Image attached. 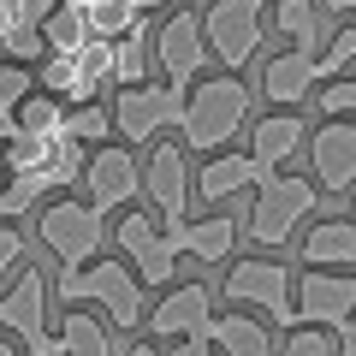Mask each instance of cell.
<instances>
[{"label": "cell", "instance_id": "cell-1", "mask_svg": "<svg viewBox=\"0 0 356 356\" xmlns=\"http://www.w3.org/2000/svg\"><path fill=\"white\" fill-rule=\"evenodd\" d=\"M238 125H250V89L238 83V72L191 83V95H184V125L178 131H184V143L196 154H214L226 137H238Z\"/></svg>", "mask_w": 356, "mask_h": 356}, {"label": "cell", "instance_id": "cell-2", "mask_svg": "<svg viewBox=\"0 0 356 356\" xmlns=\"http://www.w3.org/2000/svg\"><path fill=\"white\" fill-rule=\"evenodd\" d=\"M60 297L72 309L77 303L107 309L113 327H143V280L131 273L125 261H102V255H95V267H72V273H60Z\"/></svg>", "mask_w": 356, "mask_h": 356}, {"label": "cell", "instance_id": "cell-3", "mask_svg": "<svg viewBox=\"0 0 356 356\" xmlns=\"http://www.w3.org/2000/svg\"><path fill=\"white\" fill-rule=\"evenodd\" d=\"M255 191H261V196H255V208H250V238L267 243V250H280V243L297 232V220H309V214H315V202H321V184L291 178V172L261 178Z\"/></svg>", "mask_w": 356, "mask_h": 356}, {"label": "cell", "instance_id": "cell-4", "mask_svg": "<svg viewBox=\"0 0 356 356\" xmlns=\"http://www.w3.org/2000/svg\"><path fill=\"white\" fill-rule=\"evenodd\" d=\"M36 232H42V243L60 255L65 273H72V267H89V261H95V250H102V214H95L89 202H77V196L48 202L36 214Z\"/></svg>", "mask_w": 356, "mask_h": 356}, {"label": "cell", "instance_id": "cell-5", "mask_svg": "<svg viewBox=\"0 0 356 356\" xmlns=\"http://www.w3.org/2000/svg\"><path fill=\"white\" fill-rule=\"evenodd\" d=\"M261 6L267 0H214L202 13V36L226 72H243L261 48Z\"/></svg>", "mask_w": 356, "mask_h": 356}, {"label": "cell", "instance_id": "cell-6", "mask_svg": "<svg viewBox=\"0 0 356 356\" xmlns=\"http://www.w3.org/2000/svg\"><path fill=\"white\" fill-rule=\"evenodd\" d=\"M0 332H18L30 356H65L60 332H48V280H42L36 267H24L18 285L0 297Z\"/></svg>", "mask_w": 356, "mask_h": 356}, {"label": "cell", "instance_id": "cell-7", "mask_svg": "<svg viewBox=\"0 0 356 356\" xmlns=\"http://www.w3.org/2000/svg\"><path fill=\"white\" fill-rule=\"evenodd\" d=\"M184 95H191V89H172V83L119 89V102H113V131H119V137H131V143L161 137L166 125H184Z\"/></svg>", "mask_w": 356, "mask_h": 356}, {"label": "cell", "instance_id": "cell-8", "mask_svg": "<svg viewBox=\"0 0 356 356\" xmlns=\"http://www.w3.org/2000/svg\"><path fill=\"white\" fill-rule=\"evenodd\" d=\"M226 297H232V303L261 309V315H267V321H280V327H291V321H297L291 273H285L280 261H238V267L226 273Z\"/></svg>", "mask_w": 356, "mask_h": 356}, {"label": "cell", "instance_id": "cell-9", "mask_svg": "<svg viewBox=\"0 0 356 356\" xmlns=\"http://www.w3.org/2000/svg\"><path fill=\"white\" fill-rule=\"evenodd\" d=\"M113 238H119V250L131 255V273H137L143 285H166V280H172V267H178V250L166 243V226H161L154 214L131 208V214L113 226Z\"/></svg>", "mask_w": 356, "mask_h": 356}, {"label": "cell", "instance_id": "cell-10", "mask_svg": "<svg viewBox=\"0 0 356 356\" xmlns=\"http://www.w3.org/2000/svg\"><path fill=\"white\" fill-rule=\"evenodd\" d=\"M154 60H161L166 83L172 89H191V77H202L208 65V36H202V18L184 6V13H172L161 24V36H154Z\"/></svg>", "mask_w": 356, "mask_h": 356}, {"label": "cell", "instance_id": "cell-11", "mask_svg": "<svg viewBox=\"0 0 356 356\" xmlns=\"http://www.w3.org/2000/svg\"><path fill=\"white\" fill-rule=\"evenodd\" d=\"M143 191V166L131 149H89V166H83V202L95 208V214H107V208L131 202V196Z\"/></svg>", "mask_w": 356, "mask_h": 356}, {"label": "cell", "instance_id": "cell-12", "mask_svg": "<svg viewBox=\"0 0 356 356\" xmlns=\"http://www.w3.org/2000/svg\"><path fill=\"white\" fill-rule=\"evenodd\" d=\"M297 321H309V327H344V321L356 315V280L350 273H327V267H309L303 280H297Z\"/></svg>", "mask_w": 356, "mask_h": 356}, {"label": "cell", "instance_id": "cell-13", "mask_svg": "<svg viewBox=\"0 0 356 356\" xmlns=\"http://www.w3.org/2000/svg\"><path fill=\"white\" fill-rule=\"evenodd\" d=\"M208 327H214V297H208V285H178L149 315V332H161L172 344L178 339H208Z\"/></svg>", "mask_w": 356, "mask_h": 356}, {"label": "cell", "instance_id": "cell-14", "mask_svg": "<svg viewBox=\"0 0 356 356\" xmlns=\"http://www.w3.org/2000/svg\"><path fill=\"white\" fill-rule=\"evenodd\" d=\"M309 161H315V178L327 191H350L356 184V125L350 119H327L309 143Z\"/></svg>", "mask_w": 356, "mask_h": 356}, {"label": "cell", "instance_id": "cell-15", "mask_svg": "<svg viewBox=\"0 0 356 356\" xmlns=\"http://www.w3.org/2000/svg\"><path fill=\"white\" fill-rule=\"evenodd\" d=\"M143 184H149L161 220H184V202H191V166H184V149H178V143H154Z\"/></svg>", "mask_w": 356, "mask_h": 356}, {"label": "cell", "instance_id": "cell-16", "mask_svg": "<svg viewBox=\"0 0 356 356\" xmlns=\"http://www.w3.org/2000/svg\"><path fill=\"white\" fill-rule=\"evenodd\" d=\"M315 83H321V72H315V54H297V48H285V54H273V60L261 65V95L280 113H291L303 95H315Z\"/></svg>", "mask_w": 356, "mask_h": 356}, {"label": "cell", "instance_id": "cell-17", "mask_svg": "<svg viewBox=\"0 0 356 356\" xmlns=\"http://www.w3.org/2000/svg\"><path fill=\"white\" fill-rule=\"evenodd\" d=\"M166 226V243L178 255H196V261H226L232 243H238V220L214 214V220H161Z\"/></svg>", "mask_w": 356, "mask_h": 356}, {"label": "cell", "instance_id": "cell-18", "mask_svg": "<svg viewBox=\"0 0 356 356\" xmlns=\"http://www.w3.org/2000/svg\"><path fill=\"white\" fill-rule=\"evenodd\" d=\"M297 149H303V119L297 113H267L261 125H255V137H250V161L261 166V172H280Z\"/></svg>", "mask_w": 356, "mask_h": 356}, {"label": "cell", "instance_id": "cell-19", "mask_svg": "<svg viewBox=\"0 0 356 356\" xmlns=\"http://www.w3.org/2000/svg\"><path fill=\"white\" fill-rule=\"evenodd\" d=\"M261 178H273V172H261L250 154H214V161L196 172V196H202V202H226V196L250 191V184H261Z\"/></svg>", "mask_w": 356, "mask_h": 356}, {"label": "cell", "instance_id": "cell-20", "mask_svg": "<svg viewBox=\"0 0 356 356\" xmlns=\"http://www.w3.org/2000/svg\"><path fill=\"white\" fill-rule=\"evenodd\" d=\"M36 83L48 89L54 102H65V107H89L95 102V77H89V65L77 60V54H48V65L36 72Z\"/></svg>", "mask_w": 356, "mask_h": 356}, {"label": "cell", "instance_id": "cell-21", "mask_svg": "<svg viewBox=\"0 0 356 356\" xmlns=\"http://www.w3.org/2000/svg\"><path fill=\"white\" fill-rule=\"evenodd\" d=\"M303 261L309 267H350L356 261V220H321L315 232L303 238Z\"/></svg>", "mask_w": 356, "mask_h": 356}, {"label": "cell", "instance_id": "cell-22", "mask_svg": "<svg viewBox=\"0 0 356 356\" xmlns=\"http://www.w3.org/2000/svg\"><path fill=\"white\" fill-rule=\"evenodd\" d=\"M89 42H95V30H89V13L77 0H60V6L42 18V48L48 54H83Z\"/></svg>", "mask_w": 356, "mask_h": 356}, {"label": "cell", "instance_id": "cell-23", "mask_svg": "<svg viewBox=\"0 0 356 356\" xmlns=\"http://www.w3.org/2000/svg\"><path fill=\"white\" fill-rule=\"evenodd\" d=\"M208 339H214V350H226V356H273V339H267V327L261 321H250V315H214V327H208Z\"/></svg>", "mask_w": 356, "mask_h": 356}, {"label": "cell", "instance_id": "cell-24", "mask_svg": "<svg viewBox=\"0 0 356 356\" xmlns=\"http://www.w3.org/2000/svg\"><path fill=\"white\" fill-rule=\"evenodd\" d=\"M60 350L65 356H113V344H107V327L89 309H72L60 321Z\"/></svg>", "mask_w": 356, "mask_h": 356}, {"label": "cell", "instance_id": "cell-25", "mask_svg": "<svg viewBox=\"0 0 356 356\" xmlns=\"http://www.w3.org/2000/svg\"><path fill=\"white\" fill-rule=\"evenodd\" d=\"M18 131H24V137H42V143H60L65 137V102H54L48 89H36V95L18 107Z\"/></svg>", "mask_w": 356, "mask_h": 356}, {"label": "cell", "instance_id": "cell-26", "mask_svg": "<svg viewBox=\"0 0 356 356\" xmlns=\"http://www.w3.org/2000/svg\"><path fill=\"white\" fill-rule=\"evenodd\" d=\"M273 30H280L297 54H315V42H321V30H315V0H280V6H273Z\"/></svg>", "mask_w": 356, "mask_h": 356}, {"label": "cell", "instance_id": "cell-27", "mask_svg": "<svg viewBox=\"0 0 356 356\" xmlns=\"http://www.w3.org/2000/svg\"><path fill=\"white\" fill-rule=\"evenodd\" d=\"M89 13V30L102 42H119V36H131V30H143V6L137 0H95V6H83Z\"/></svg>", "mask_w": 356, "mask_h": 356}, {"label": "cell", "instance_id": "cell-28", "mask_svg": "<svg viewBox=\"0 0 356 356\" xmlns=\"http://www.w3.org/2000/svg\"><path fill=\"white\" fill-rule=\"evenodd\" d=\"M143 72H149V48H143V30H131V36L113 42V83L119 89H137Z\"/></svg>", "mask_w": 356, "mask_h": 356}, {"label": "cell", "instance_id": "cell-29", "mask_svg": "<svg viewBox=\"0 0 356 356\" xmlns=\"http://www.w3.org/2000/svg\"><path fill=\"white\" fill-rule=\"evenodd\" d=\"M107 131H113V113H102V107L89 102V107H65V137L72 143H95V137H107Z\"/></svg>", "mask_w": 356, "mask_h": 356}, {"label": "cell", "instance_id": "cell-30", "mask_svg": "<svg viewBox=\"0 0 356 356\" xmlns=\"http://www.w3.org/2000/svg\"><path fill=\"white\" fill-rule=\"evenodd\" d=\"M36 89H42V83H36V72H30V65H18V60L0 65V107H13V113H18Z\"/></svg>", "mask_w": 356, "mask_h": 356}, {"label": "cell", "instance_id": "cell-31", "mask_svg": "<svg viewBox=\"0 0 356 356\" xmlns=\"http://www.w3.org/2000/svg\"><path fill=\"white\" fill-rule=\"evenodd\" d=\"M350 60H356V24H344L339 36H332L327 48L315 54V72H321V77H339V72H344Z\"/></svg>", "mask_w": 356, "mask_h": 356}, {"label": "cell", "instance_id": "cell-32", "mask_svg": "<svg viewBox=\"0 0 356 356\" xmlns=\"http://www.w3.org/2000/svg\"><path fill=\"white\" fill-rule=\"evenodd\" d=\"M321 113L327 119H356V77H339V83L321 89Z\"/></svg>", "mask_w": 356, "mask_h": 356}, {"label": "cell", "instance_id": "cell-33", "mask_svg": "<svg viewBox=\"0 0 356 356\" xmlns=\"http://www.w3.org/2000/svg\"><path fill=\"white\" fill-rule=\"evenodd\" d=\"M285 356H332V344H327V332H315V327H297L291 339H285Z\"/></svg>", "mask_w": 356, "mask_h": 356}, {"label": "cell", "instance_id": "cell-34", "mask_svg": "<svg viewBox=\"0 0 356 356\" xmlns=\"http://www.w3.org/2000/svg\"><path fill=\"white\" fill-rule=\"evenodd\" d=\"M18 261H24V238H18L13 226H0V280H6Z\"/></svg>", "mask_w": 356, "mask_h": 356}, {"label": "cell", "instance_id": "cell-35", "mask_svg": "<svg viewBox=\"0 0 356 356\" xmlns=\"http://www.w3.org/2000/svg\"><path fill=\"white\" fill-rule=\"evenodd\" d=\"M166 356H214V339H178Z\"/></svg>", "mask_w": 356, "mask_h": 356}, {"label": "cell", "instance_id": "cell-36", "mask_svg": "<svg viewBox=\"0 0 356 356\" xmlns=\"http://www.w3.org/2000/svg\"><path fill=\"white\" fill-rule=\"evenodd\" d=\"M339 356H356V315L339 327Z\"/></svg>", "mask_w": 356, "mask_h": 356}, {"label": "cell", "instance_id": "cell-37", "mask_svg": "<svg viewBox=\"0 0 356 356\" xmlns=\"http://www.w3.org/2000/svg\"><path fill=\"white\" fill-rule=\"evenodd\" d=\"M327 6L332 13H356V0H327Z\"/></svg>", "mask_w": 356, "mask_h": 356}, {"label": "cell", "instance_id": "cell-38", "mask_svg": "<svg viewBox=\"0 0 356 356\" xmlns=\"http://www.w3.org/2000/svg\"><path fill=\"white\" fill-rule=\"evenodd\" d=\"M125 356H161V350H149V344H131V350Z\"/></svg>", "mask_w": 356, "mask_h": 356}, {"label": "cell", "instance_id": "cell-39", "mask_svg": "<svg viewBox=\"0 0 356 356\" xmlns=\"http://www.w3.org/2000/svg\"><path fill=\"white\" fill-rule=\"evenodd\" d=\"M0 356H24V350H18V344H6V339H0Z\"/></svg>", "mask_w": 356, "mask_h": 356}, {"label": "cell", "instance_id": "cell-40", "mask_svg": "<svg viewBox=\"0 0 356 356\" xmlns=\"http://www.w3.org/2000/svg\"><path fill=\"white\" fill-rule=\"evenodd\" d=\"M137 6H143V13H154V6H166V0H137Z\"/></svg>", "mask_w": 356, "mask_h": 356}, {"label": "cell", "instance_id": "cell-41", "mask_svg": "<svg viewBox=\"0 0 356 356\" xmlns=\"http://www.w3.org/2000/svg\"><path fill=\"white\" fill-rule=\"evenodd\" d=\"M6 178H13V172H6V161H0V184H6Z\"/></svg>", "mask_w": 356, "mask_h": 356}, {"label": "cell", "instance_id": "cell-42", "mask_svg": "<svg viewBox=\"0 0 356 356\" xmlns=\"http://www.w3.org/2000/svg\"><path fill=\"white\" fill-rule=\"evenodd\" d=\"M0 54H6V36H0Z\"/></svg>", "mask_w": 356, "mask_h": 356}]
</instances>
